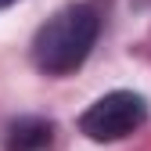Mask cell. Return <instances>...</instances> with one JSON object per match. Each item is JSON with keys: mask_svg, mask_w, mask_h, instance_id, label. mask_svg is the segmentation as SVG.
I'll return each instance as SVG.
<instances>
[{"mask_svg": "<svg viewBox=\"0 0 151 151\" xmlns=\"http://www.w3.org/2000/svg\"><path fill=\"white\" fill-rule=\"evenodd\" d=\"M101 36V14L90 4H68L54 11L32 36V65L43 76H72Z\"/></svg>", "mask_w": 151, "mask_h": 151, "instance_id": "1", "label": "cell"}, {"mask_svg": "<svg viewBox=\"0 0 151 151\" xmlns=\"http://www.w3.org/2000/svg\"><path fill=\"white\" fill-rule=\"evenodd\" d=\"M147 119V101L133 90H111L104 97H97L83 115H79V133L97 140V144H111L122 140L129 133H137Z\"/></svg>", "mask_w": 151, "mask_h": 151, "instance_id": "2", "label": "cell"}, {"mask_svg": "<svg viewBox=\"0 0 151 151\" xmlns=\"http://www.w3.org/2000/svg\"><path fill=\"white\" fill-rule=\"evenodd\" d=\"M50 144H54V122L40 115H22L4 129V151H47Z\"/></svg>", "mask_w": 151, "mask_h": 151, "instance_id": "3", "label": "cell"}, {"mask_svg": "<svg viewBox=\"0 0 151 151\" xmlns=\"http://www.w3.org/2000/svg\"><path fill=\"white\" fill-rule=\"evenodd\" d=\"M11 4H18V0H0V11H4V7H11Z\"/></svg>", "mask_w": 151, "mask_h": 151, "instance_id": "4", "label": "cell"}]
</instances>
